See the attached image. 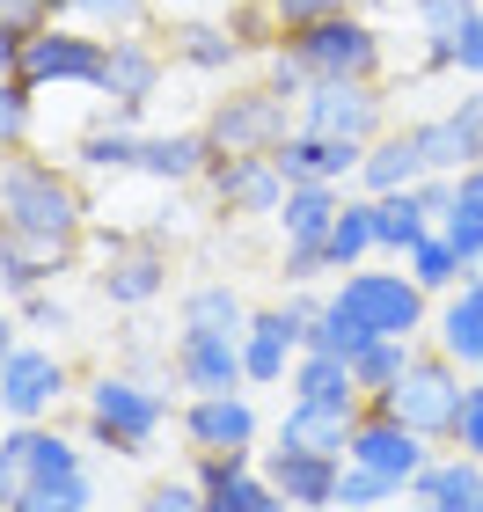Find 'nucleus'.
I'll return each instance as SVG.
<instances>
[{
  "label": "nucleus",
  "instance_id": "f257e3e1",
  "mask_svg": "<svg viewBox=\"0 0 483 512\" xmlns=\"http://www.w3.org/2000/svg\"><path fill=\"white\" fill-rule=\"evenodd\" d=\"M0 227L22 242H44V249H66L74 256L81 235H88V198L74 169H59V161L44 154H15L8 169H0Z\"/></svg>",
  "mask_w": 483,
  "mask_h": 512
},
{
  "label": "nucleus",
  "instance_id": "f03ea898",
  "mask_svg": "<svg viewBox=\"0 0 483 512\" xmlns=\"http://www.w3.org/2000/svg\"><path fill=\"white\" fill-rule=\"evenodd\" d=\"M81 425H88V439H96L103 454L132 461V454H147L161 439V425H169V395L154 381H140V374H125V366H103V374L81 388Z\"/></svg>",
  "mask_w": 483,
  "mask_h": 512
},
{
  "label": "nucleus",
  "instance_id": "7ed1b4c3",
  "mask_svg": "<svg viewBox=\"0 0 483 512\" xmlns=\"http://www.w3.org/2000/svg\"><path fill=\"white\" fill-rule=\"evenodd\" d=\"M469 366H454L447 352H432V344H418V359H410V374L388 388V395H374L366 410H388V417H403L410 432H425L432 447H447L454 439V417H462V403H469V388L476 381H462Z\"/></svg>",
  "mask_w": 483,
  "mask_h": 512
},
{
  "label": "nucleus",
  "instance_id": "20e7f679",
  "mask_svg": "<svg viewBox=\"0 0 483 512\" xmlns=\"http://www.w3.org/2000/svg\"><path fill=\"white\" fill-rule=\"evenodd\" d=\"M279 52L308 74V88H315V81H374V74H381V30H374L359 8H344V15H330V22H308V30H293Z\"/></svg>",
  "mask_w": 483,
  "mask_h": 512
},
{
  "label": "nucleus",
  "instance_id": "39448f33",
  "mask_svg": "<svg viewBox=\"0 0 483 512\" xmlns=\"http://www.w3.org/2000/svg\"><path fill=\"white\" fill-rule=\"evenodd\" d=\"M286 132H301V103L271 81H249V88H227L205 118V139L213 154H279Z\"/></svg>",
  "mask_w": 483,
  "mask_h": 512
},
{
  "label": "nucleus",
  "instance_id": "423d86ee",
  "mask_svg": "<svg viewBox=\"0 0 483 512\" xmlns=\"http://www.w3.org/2000/svg\"><path fill=\"white\" fill-rule=\"evenodd\" d=\"M337 300L352 308L374 337H432V293L410 271H337Z\"/></svg>",
  "mask_w": 483,
  "mask_h": 512
},
{
  "label": "nucleus",
  "instance_id": "0eeeda50",
  "mask_svg": "<svg viewBox=\"0 0 483 512\" xmlns=\"http://www.w3.org/2000/svg\"><path fill=\"white\" fill-rule=\"evenodd\" d=\"M103 66H110V37L81 30V22H44L22 37V81L37 96L44 88H103Z\"/></svg>",
  "mask_w": 483,
  "mask_h": 512
},
{
  "label": "nucleus",
  "instance_id": "6e6552de",
  "mask_svg": "<svg viewBox=\"0 0 483 512\" xmlns=\"http://www.w3.org/2000/svg\"><path fill=\"white\" fill-rule=\"evenodd\" d=\"M322 308V300H308L301 286H286L279 308H257L242 330V366H249V388H286L293 359L308 352V315Z\"/></svg>",
  "mask_w": 483,
  "mask_h": 512
},
{
  "label": "nucleus",
  "instance_id": "1a4fd4ad",
  "mask_svg": "<svg viewBox=\"0 0 483 512\" xmlns=\"http://www.w3.org/2000/svg\"><path fill=\"white\" fill-rule=\"evenodd\" d=\"M161 74H169V52H161L154 37H140V30L110 37V66H103V88H96V96H103V118L140 132V110L161 96Z\"/></svg>",
  "mask_w": 483,
  "mask_h": 512
},
{
  "label": "nucleus",
  "instance_id": "9d476101",
  "mask_svg": "<svg viewBox=\"0 0 483 512\" xmlns=\"http://www.w3.org/2000/svg\"><path fill=\"white\" fill-rule=\"evenodd\" d=\"M66 395H74V366L52 344H15L8 374H0V417L8 425H44Z\"/></svg>",
  "mask_w": 483,
  "mask_h": 512
},
{
  "label": "nucleus",
  "instance_id": "9b49d317",
  "mask_svg": "<svg viewBox=\"0 0 483 512\" xmlns=\"http://www.w3.org/2000/svg\"><path fill=\"white\" fill-rule=\"evenodd\" d=\"M176 432H183V454H257L264 417H257V403H249V388L191 395V403L176 410Z\"/></svg>",
  "mask_w": 483,
  "mask_h": 512
},
{
  "label": "nucleus",
  "instance_id": "f8f14e48",
  "mask_svg": "<svg viewBox=\"0 0 483 512\" xmlns=\"http://www.w3.org/2000/svg\"><path fill=\"white\" fill-rule=\"evenodd\" d=\"M198 183L213 191V213H227V220H271L286 205V176L271 154H213V169Z\"/></svg>",
  "mask_w": 483,
  "mask_h": 512
},
{
  "label": "nucleus",
  "instance_id": "ddd939ff",
  "mask_svg": "<svg viewBox=\"0 0 483 512\" xmlns=\"http://www.w3.org/2000/svg\"><path fill=\"white\" fill-rule=\"evenodd\" d=\"M301 125L308 132H330V139H359V147H374L388 132V96L374 81H315L301 96Z\"/></svg>",
  "mask_w": 483,
  "mask_h": 512
},
{
  "label": "nucleus",
  "instance_id": "4468645a",
  "mask_svg": "<svg viewBox=\"0 0 483 512\" xmlns=\"http://www.w3.org/2000/svg\"><path fill=\"white\" fill-rule=\"evenodd\" d=\"M169 374H176V388H191V395H235V388H249L242 337H227V330H176Z\"/></svg>",
  "mask_w": 483,
  "mask_h": 512
},
{
  "label": "nucleus",
  "instance_id": "2eb2a0df",
  "mask_svg": "<svg viewBox=\"0 0 483 512\" xmlns=\"http://www.w3.org/2000/svg\"><path fill=\"white\" fill-rule=\"evenodd\" d=\"M344 461H359V469H374V476H396L403 491H410V476L432 461V439L410 432L403 417H388V410H366L359 425H352V447H344Z\"/></svg>",
  "mask_w": 483,
  "mask_h": 512
},
{
  "label": "nucleus",
  "instance_id": "dca6fc26",
  "mask_svg": "<svg viewBox=\"0 0 483 512\" xmlns=\"http://www.w3.org/2000/svg\"><path fill=\"white\" fill-rule=\"evenodd\" d=\"M0 461L15 469V491H30V483H66V476H88L81 447L52 425V417H44V425H8V439H0Z\"/></svg>",
  "mask_w": 483,
  "mask_h": 512
},
{
  "label": "nucleus",
  "instance_id": "f3484780",
  "mask_svg": "<svg viewBox=\"0 0 483 512\" xmlns=\"http://www.w3.org/2000/svg\"><path fill=\"white\" fill-rule=\"evenodd\" d=\"M96 286H103L110 308H147V300H161V286H169V249L154 235H140V242L110 235V256L96 271Z\"/></svg>",
  "mask_w": 483,
  "mask_h": 512
},
{
  "label": "nucleus",
  "instance_id": "a211bd4d",
  "mask_svg": "<svg viewBox=\"0 0 483 512\" xmlns=\"http://www.w3.org/2000/svg\"><path fill=\"white\" fill-rule=\"evenodd\" d=\"M264 476L279 483V498L293 512H337V476H344L337 454H301V447H279V439H271Z\"/></svg>",
  "mask_w": 483,
  "mask_h": 512
},
{
  "label": "nucleus",
  "instance_id": "6ab92c4d",
  "mask_svg": "<svg viewBox=\"0 0 483 512\" xmlns=\"http://www.w3.org/2000/svg\"><path fill=\"white\" fill-rule=\"evenodd\" d=\"M279 161V176L286 183H359V161H366V147L359 139H330V132H286V147L271 154Z\"/></svg>",
  "mask_w": 483,
  "mask_h": 512
},
{
  "label": "nucleus",
  "instance_id": "aec40b11",
  "mask_svg": "<svg viewBox=\"0 0 483 512\" xmlns=\"http://www.w3.org/2000/svg\"><path fill=\"white\" fill-rule=\"evenodd\" d=\"M432 352H447L454 366H483V271H469L440 308H432Z\"/></svg>",
  "mask_w": 483,
  "mask_h": 512
},
{
  "label": "nucleus",
  "instance_id": "412c9836",
  "mask_svg": "<svg viewBox=\"0 0 483 512\" xmlns=\"http://www.w3.org/2000/svg\"><path fill=\"white\" fill-rule=\"evenodd\" d=\"M205 169H213V139H205V125H183V132H140V161H132V176L147 183H198Z\"/></svg>",
  "mask_w": 483,
  "mask_h": 512
},
{
  "label": "nucleus",
  "instance_id": "4be33fe9",
  "mask_svg": "<svg viewBox=\"0 0 483 512\" xmlns=\"http://www.w3.org/2000/svg\"><path fill=\"white\" fill-rule=\"evenodd\" d=\"M410 498H418V512H483V461L476 454H432L410 476Z\"/></svg>",
  "mask_w": 483,
  "mask_h": 512
},
{
  "label": "nucleus",
  "instance_id": "5701e85b",
  "mask_svg": "<svg viewBox=\"0 0 483 512\" xmlns=\"http://www.w3.org/2000/svg\"><path fill=\"white\" fill-rule=\"evenodd\" d=\"M337 213H344V183H286V205L271 213V227L286 249H322Z\"/></svg>",
  "mask_w": 483,
  "mask_h": 512
},
{
  "label": "nucleus",
  "instance_id": "b1692460",
  "mask_svg": "<svg viewBox=\"0 0 483 512\" xmlns=\"http://www.w3.org/2000/svg\"><path fill=\"white\" fill-rule=\"evenodd\" d=\"M286 395H293V403H322V410L366 417V388H359V374H352V359H330V352H301V359H293Z\"/></svg>",
  "mask_w": 483,
  "mask_h": 512
},
{
  "label": "nucleus",
  "instance_id": "393cba45",
  "mask_svg": "<svg viewBox=\"0 0 483 512\" xmlns=\"http://www.w3.org/2000/svg\"><path fill=\"white\" fill-rule=\"evenodd\" d=\"M418 183H425L418 139H410V125H403V132L388 125L374 147H366V161H359V191H366V198H388V191H418Z\"/></svg>",
  "mask_w": 483,
  "mask_h": 512
},
{
  "label": "nucleus",
  "instance_id": "a878e982",
  "mask_svg": "<svg viewBox=\"0 0 483 512\" xmlns=\"http://www.w3.org/2000/svg\"><path fill=\"white\" fill-rule=\"evenodd\" d=\"M352 410H322V403H293L286 395V417H279V447H301V454H337L352 447Z\"/></svg>",
  "mask_w": 483,
  "mask_h": 512
},
{
  "label": "nucleus",
  "instance_id": "bb28decb",
  "mask_svg": "<svg viewBox=\"0 0 483 512\" xmlns=\"http://www.w3.org/2000/svg\"><path fill=\"white\" fill-rule=\"evenodd\" d=\"M74 264L66 249H44V242H22V235H8L0 227V293L8 300H30V293H44L52 278Z\"/></svg>",
  "mask_w": 483,
  "mask_h": 512
},
{
  "label": "nucleus",
  "instance_id": "cd10ccee",
  "mask_svg": "<svg viewBox=\"0 0 483 512\" xmlns=\"http://www.w3.org/2000/svg\"><path fill=\"white\" fill-rule=\"evenodd\" d=\"M169 59H183L191 74H227V66L249 59V44L227 30V22H176L169 30Z\"/></svg>",
  "mask_w": 483,
  "mask_h": 512
},
{
  "label": "nucleus",
  "instance_id": "c85d7f7f",
  "mask_svg": "<svg viewBox=\"0 0 483 512\" xmlns=\"http://www.w3.org/2000/svg\"><path fill=\"white\" fill-rule=\"evenodd\" d=\"M176 315H183V330H227V337H242L257 308H249V300L227 286V278H198V286L183 293V308H176Z\"/></svg>",
  "mask_w": 483,
  "mask_h": 512
},
{
  "label": "nucleus",
  "instance_id": "c756f323",
  "mask_svg": "<svg viewBox=\"0 0 483 512\" xmlns=\"http://www.w3.org/2000/svg\"><path fill=\"white\" fill-rule=\"evenodd\" d=\"M381 249V227H374V198H344V213L330 227V242H322V256H330V271H359L366 256Z\"/></svg>",
  "mask_w": 483,
  "mask_h": 512
},
{
  "label": "nucleus",
  "instance_id": "7c9ffc66",
  "mask_svg": "<svg viewBox=\"0 0 483 512\" xmlns=\"http://www.w3.org/2000/svg\"><path fill=\"white\" fill-rule=\"evenodd\" d=\"M374 227H381V249H388V256H410L440 220L425 213L418 191H388V198H374Z\"/></svg>",
  "mask_w": 483,
  "mask_h": 512
},
{
  "label": "nucleus",
  "instance_id": "2f4dec72",
  "mask_svg": "<svg viewBox=\"0 0 483 512\" xmlns=\"http://www.w3.org/2000/svg\"><path fill=\"white\" fill-rule=\"evenodd\" d=\"M366 344H374V330H366V322L344 308V300L330 293L322 300V308L308 315V352H330V359H359Z\"/></svg>",
  "mask_w": 483,
  "mask_h": 512
},
{
  "label": "nucleus",
  "instance_id": "473e14b6",
  "mask_svg": "<svg viewBox=\"0 0 483 512\" xmlns=\"http://www.w3.org/2000/svg\"><path fill=\"white\" fill-rule=\"evenodd\" d=\"M403 271L418 278V286H425L432 300H447V293H454V286H462V278H469V264H462V249H454V242L440 235V227H432V235H425L418 249L403 256Z\"/></svg>",
  "mask_w": 483,
  "mask_h": 512
},
{
  "label": "nucleus",
  "instance_id": "72a5a7b5",
  "mask_svg": "<svg viewBox=\"0 0 483 512\" xmlns=\"http://www.w3.org/2000/svg\"><path fill=\"white\" fill-rule=\"evenodd\" d=\"M410 139H418V154H425V176H462V169H476V154H469L462 125H454V110H447V118H418Z\"/></svg>",
  "mask_w": 483,
  "mask_h": 512
},
{
  "label": "nucleus",
  "instance_id": "f704fd0d",
  "mask_svg": "<svg viewBox=\"0 0 483 512\" xmlns=\"http://www.w3.org/2000/svg\"><path fill=\"white\" fill-rule=\"evenodd\" d=\"M483 8V0H410V15H418L425 30V59L432 66H454V37H462V22Z\"/></svg>",
  "mask_w": 483,
  "mask_h": 512
},
{
  "label": "nucleus",
  "instance_id": "c9c22d12",
  "mask_svg": "<svg viewBox=\"0 0 483 512\" xmlns=\"http://www.w3.org/2000/svg\"><path fill=\"white\" fill-rule=\"evenodd\" d=\"M410 359H418V344H410V337H374V344H366V352L352 359V374H359V388H366V403L396 388V381L410 374Z\"/></svg>",
  "mask_w": 483,
  "mask_h": 512
},
{
  "label": "nucleus",
  "instance_id": "e433bc0d",
  "mask_svg": "<svg viewBox=\"0 0 483 512\" xmlns=\"http://www.w3.org/2000/svg\"><path fill=\"white\" fill-rule=\"evenodd\" d=\"M81 169H96V176H132V161H140V132L132 125H96V132H81Z\"/></svg>",
  "mask_w": 483,
  "mask_h": 512
},
{
  "label": "nucleus",
  "instance_id": "4c0bfd02",
  "mask_svg": "<svg viewBox=\"0 0 483 512\" xmlns=\"http://www.w3.org/2000/svg\"><path fill=\"white\" fill-rule=\"evenodd\" d=\"M30 132H37V88L15 74V81H0V147L22 154V147H30Z\"/></svg>",
  "mask_w": 483,
  "mask_h": 512
},
{
  "label": "nucleus",
  "instance_id": "58836bf2",
  "mask_svg": "<svg viewBox=\"0 0 483 512\" xmlns=\"http://www.w3.org/2000/svg\"><path fill=\"white\" fill-rule=\"evenodd\" d=\"M66 15H74L81 30H103V37L147 30V0H66Z\"/></svg>",
  "mask_w": 483,
  "mask_h": 512
},
{
  "label": "nucleus",
  "instance_id": "ea45409f",
  "mask_svg": "<svg viewBox=\"0 0 483 512\" xmlns=\"http://www.w3.org/2000/svg\"><path fill=\"white\" fill-rule=\"evenodd\" d=\"M396 498H403L396 476H374V469H359V461H344V476H337V505L344 512H381V505H396Z\"/></svg>",
  "mask_w": 483,
  "mask_h": 512
},
{
  "label": "nucleus",
  "instance_id": "a19ab883",
  "mask_svg": "<svg viewBox=\"0 0 483 512\" xmlns=\"http://www.w3.org/2000/svg\"><path fill=\"white\" fill-rule=\"evenodd\" d=\"M15 512H96V483H88V476L30 483V491H15Z\"/></svg>",
  "mask_w": 483,
  "mask_h": 512
},
{
  "label": "nucleus",
  "instance_id": "79ce46f5",
  "mask_svg": "<svg viewBox=\"0 0 483 512\" xmlns=\"http://www.w3.org/2000/svg\"><path fill=\"white\" fill-rule=\"evenodd\" d=\"M205 512H286V498H279V483H271L264 469H249V476L227 483V491L205 498Z\"/></svg>",
  "mask_w": 483,
  "mask_h": 512
},
{
  "label": "nucleus",
  "instance_id": "37998d69",
  "mask_svg": "<svg viewBox=\"0 0 483 512\" xmlns=\"http://www.w3.org/2000/svg\"><path fill=\"white\" fill-rule=\"evenodd\" d=\"M132 512H205V491H198L191 476H154Z\"/></svg>",
  "mask_w": 483,
  "mask_h": 512
},
{
  "label": "nucleus",
  "instance_id": "c03bdc74",
  "mask_svg": "<svg viewBox=\"0 0 483 512\" xmlns=\"http://www.w3.org/2000/svg\"><path fill=\"white\" fill-rule=\"evenodd\" d=\"M440 235L462 249V264H469V271H483V205H462V198H454V213L440 220Z\"/></svg>",
  "mask_w": 483,
  "mask_h": 512
},
{
  "label": "nucleus",
  "instance_id": "a18cd8bd",
  "mask_svg": "<svg viewBox=\"0 0 483 512\" xmlns=\"http://www.w3.org/2000/svg\"><path fill=\"white\" fill-rule=\"evenodd\" d=\"M271 15H279V30L293 37V30H308V22H330V15H344L352 0H264Z\"/></svg>",
  "mask_w": 483,
  "mask_h": 512
},
{
  "label": "nucleus",
  "instance_id": "49530a36",
  "mask_svg": "<svg viewBox=\"0 0 483 512\" xmlns=\"http://www.w3.org/2000/svg\"><path fill=\"white\" fill-rule=\"evenodd\" d=\"M469 381H476V374H469ZM447 447L483 461V388H469V403H462V417H454V439H447Z\"/></svg>",
  "mask_w": 483,
  "mask_h": 512
},
{
  "label": "nucleus",
  "instance_id": "de8ad7c7",
  "mask_svg": "<svg viewBox=\"0 0 483 512\" xmlns=\"http://www.w3.org/2000/svg\"><path fill=\"white\" fill-rule=\"evenodd\" d=\"M22 322H30V330H44V337H59V330H74V308H66V300H52V293H30V300H22Z\"/></svg>",
  "mask_w": 483,
  "mask_h": 512
},
{
  "label": "nucleus",
  "instance_id": "09e8293b",
  "mask_svg": "<svg viewBox=\"0 0 483 512\" xmlns=\"http://www.w3.org/2000/svg\"><path fill=\"white\" fill-rule=\"evenodd\" d=\"M454 66H462L469 81H483V8L462 22V37H454Z\"/></svg>",
  "mask_w": 483,
  "mask_h": 512
},
{
  "label": "nucleus",
  "instance_id": "8fccbe9b",
  "mask_svg": "<svg viewBox=\"0 0 483 512\" xmlns=\"http://www.w3.org/2000/svg\"><path fill=\"white\" fill-rule=\"evenodd\" d=\"M322 271H330V256H322V249H286V256H279V278H286V286H315Z\"/></svg>",
  "mask_w": 483,
  "mask_h": 512
},
{
  "label": "nucleus",
  "instance_id": "3c124183",
  "mask_svg": "<svg viewBox=\"0 0 483 512\" xmlns=\"http://www.w3.org/2000/svg\"><path fill=\"white\" fill-rule=\"evenodd\" d=\"M454 125H462V139H469V154L483 161V81L469 88L462 103H454Z\"/></svg>",
  "mask_w": 483,
  "mask_h": 512
},
{
  "label": "nucleus",
  "instance_id": "603ef678",
  "mask_svg": "<svg viewBox=\"0 0 483 512\" xmlns=\"http://www.w3.org/2000/svg\"><path fill=\"white\" fill-rule=\"evenodd\" d=\"M418 198H425V213H432V220H447V213H454V176H425V183H418Z\"/></svg>",
  "mask_w": 483,
  "mask_h": 512
},
{
  "label": "nucleus",
  "instance_id": "864d4df0",
  "mask_svg": "<svg viewBox=\"0 0 483 512\" xmlns=\"http://www.w3.org/2000/svg\"><path fill=\"white\" fill-rule=\"evenodd\" d=\"M22 37H30V30L0 22V81H15V74H22Z\"/></svg>",
  "mask_w": 483,
  "mask_h": 512
},
{
  "label": "nucleus",
  "instance_id": "5fc2aeb1",
  "mask_svg": "<svg viewBox=\"0 0 483 512\" xmlns=\"http://www.w3.org/2000/svg\"><path fill=\"white\" fill-rule=\"evenodd\" d=\"M454 198H462V205H483V161H476V169H462V176H454Z\"/></svg>",
  "mask_w": 483,
  "mask_h": 512
},
{
  "label": "nucleus",
  "instance_id": "6e6d98bb",
  "mask_svg": "<svg viewBox=\"0 0 483 512\" xmlns=\"http://www.w3.org/2000/svg\"><path fill=\"white\" fill-rule=\"evenodd\" d=\"M0 512H15V469L0 461Z\"/></svg>",
  "mask_w": 483,
  "mask_h": 512
},
{
  "label": "nucleus",
  "instance_id": "4d7b16f0",
  "mask_svg": "<svg viewBox=\"0 0 483 512\" xmlns=\"http://www.w3.org/2000/svg\"><path fill=\"white\" fill-rule=\"evenodd\" d=\"M8 359H15V322H0V374H8Z\"/></svg>",
  "mask_w": 483,
  "mask_h": 512
},
{
  "label": "nucleus",
  "instance_id": "13d9d810",
  "mask_svg": "<svg viewBox=\"0 0 483 512\" xmlns=\"http://www.w3.org/2000/svg\"><path fill=\"white\" fill-rule=\"evenodd\" d=\"M8 161H15V154H8V147H0V169H8Z\"/></svg>",
  "mask_w": 483,
  "mask_h": 512
},
{
  "label": "nucleus",
  "instance_id": "bf43d9fd",
  "mask_svg": "<svg viewBox=\"0 0 483 512\" xmlns=\"http://www.w3.org/2000/svg\"><path fill=\"white\" fill-rule=\"evenodd\" d=\"M476 388H483V366H476Z\"/></svg>",
  "mask_w": 483,
  "mask_h": 512
},
{
  "label": "nucleus",
  "instance_id": "052dcab7",
  "mask_svg": "<svg viewBox=\"0 0 483 512\" xmlns=\"http://www.w3.org/2000/svg\"><path fill=\"white\" fill-rule=\"evenodd\" d=\"M0 322H8V308H0Z\"/></svg>",
  "mask_w": 483,
  "mask_h": 512
},
{
  "label": "nucleus",
  "instance_id": "680f3d73",
  "mask_svg": "<svg viewBox=\"0 0 483 512\" xmlns=\"http://www.w3.org/2000/svg\"><path fill=\"white\" fill-rule=\"evenodd\" d=\"M169 8H183V0H169Z\"/></svg>",
  "mask_w": 483,
  "mask_h": 512
}]
</instances>
